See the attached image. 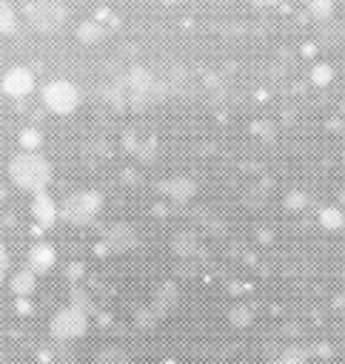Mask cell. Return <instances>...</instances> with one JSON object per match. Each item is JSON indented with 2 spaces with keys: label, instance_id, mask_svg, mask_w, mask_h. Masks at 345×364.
<instances>
[{
  "label": "cell",
  "instance_id": "6da1fadb",
  "mask_svg": "<svg viewBox=\"0 0 345 364\" xmlns=\"http://www.w3.org/2000/svg\"><path fill=\"white\" fill-rule=\"evenodd\" d=\"M9 179L31 196L46 191L51 182V162L40 151H20L9 159Z\"/></svg>",
  "mask_w": 345,
  "mask_h": 364
},
{
  "label": "cell",
  "instance_id": "7a4b0ae2",
  "mask_svg": "<svg viewBox=\"0 0 345 364\" xmlns=\"http://www.w3.org/2000/svg\"><path fill=\"white\" fill-rule=\"evenodd\" d=\"M80 296L83 293L74 290V299L51 316V321H48L51 338H57V341H74V338L86 336V330H88V307L86 304L88 301H83Z\"/></svg>",
  "mask_w": 345,
  "mask_h": 364
},
{
  "label": "cell",
  "instance_id": "3957f363",
  "mask_svg": "<svg viewBox=\"0 0 345 364\" xmlns=\"http://www.w3.org/2000/svg\"><path fill=\"white\" fill-rule=\"evenodd\" d=\"M103 208V193L100 191H71L63 202H60V219L71 228H83L88 222H94V216Z\"/></svg>",
  "mask_w": 345,
  "mask_h": 364
},
{
  "label": "cell",
  "instance_id": "277c9868",
  "mask_svg": "<svg viewBox=\"0 0 345 364\" xmlns=\"http://www.w3.org/2000/svg\"><path fill=\"white\" fill-rule=\"evenodd\" d=\"M23 14L31 23V28H37L43 34H51V31H60L66 26L68 6L63 0H29Z\"/></svg>",
  "mask_w": 345,
  "mask_h": 364
},
{
  "label": "cell",
  "instance_id": "5b68a950",
  "mask_svg": "<svg viewBox=\"0 0 345 364\" xmlns=\"http://www.w3.org/2000/svg\"><path fill=\"white\" fill-rule=\"evenodd\" d=\"M40 97H43L46 108L54 111V114H60V117H68L80 105V88L71 80H63V77L60 80H48L43 85Z\"/></svg>",
  "mask_w": 345,
  "mask_h": 364
},
{
  "label": "cell",
  "instance_id": "8992f818",
  "mask_svg": "<svg viewBox=\"0 0 345 364\" xmlns=\"http://www.w3.org/2000/svg\"><path fill=\"white\" fill-rule=\"evenodd\" d=\"M0 88L9 94V97H29L34 91V71L29 65H11L6 68L3 80H0Z\"/></svg>",
  "mask_w": 345,
  "mask_h": 364
},
{
  "label": "cell",
  "instance_id": "52a82bcc",
  "mask_svg": "<svg viewBox=\"0 0 345 364\" xmlns=\"http://www.w3.org/2000/svg\"><path fill=\"white\" fill-rule=\"evenodd\" d=\"M31 219H34L37 230L51 228L60 219V205L54 202V196L48 191H40V193L31 196Z\"/></svg>",
  "mask_w": 345,
  "mask_h": 364
},
{
  "label": "cell",
  "instance_id": "ba28073f",
  "mask_svg": "<svg viewBox=\"0 0 345 364\" xmlns=\"http://www.w3.org/2000/svg\"><path fill=\"white\" fill-rule=\"evenodd\" d=\"M103 242H105V247L111 253H125V250H131L137 245V230L131 225H125V222H117V225H111L105 230Z\"/></svg>",
  "mask_w": 345,
  "mask_h": 364
},
{
  "label": "cell",
  "instance_id": "9c48e42d",
  "mask_svg": "<svg viewBox=\"0 0 345 364\" xmlns=\"http://www.w3.org/2000/svg\"><path fill=\"white\" fill-rule=\"evenodd\" d=\"M54 262H57V250H54V245L51 242H34L31 245V250H29V270H34L37 276H43V273H48L51 267H54Z\"/></svg>",
  "mask_w": 345,
  "mask_h": 364
},
{
  "label": "cell",
  "instance_id": "30bf717a",
  "mask_svg": "<svg viewBox=\"0 0 345 364\" xmlns=\"http://www.w3.org/2000/svg\"><path fill=\"white\" fill-rule=\"evenodd\" d=\"M160 191L165 196L177 199V202H185V199H191L197 193V182L188 179V176H171V179H163L160 182Z\"/></svg>",
  "mask_w": 345,
  "mask_h": 364
},
{
  "label": "cell",
  "instance_id": "8fae6325",
  "mask_svg": "<svg viewBox=\"0 0 345 364\" xmlns=\"http://www.w3.org/2000/svg\"><path fill=\"white\" fill-rule=\"evenodd\" d=\"M9 284H11V293H14L17 299H29V296L37 290V273L29 270V267H20V270L11 273Z\"/></svg>",
  "mask_w": 345,
  "mask_h": 364
},
{
  "label": "cell",
  "instance_id": "7c38bea8",
  "mask_svg": "<svg viewBox=\"0 0 345 364\" xmlns=\"http://www.w3.org/2000/svg\"><path fill=\"white\" fill-rule=\"evenodd\" d=\"M77 37H80L86 46H94V43H100V40L105 37V28H103L97 20H86V23H80Z\"/></svg>",
  "mask_w": 345,
  "mask_h": 364
},
{
  "label": "cell",
  "instance_id": "4fadbf2b",
  "mask_svg": "<svg viewBox=\"0 0 345 364\" xmlns=\"http://www.w3.org/2000/svg\"><path fill=\"white\" fill-rule=\"evenodd\" d=\"M319 225L328 230H339V228H345V213L336 205H328L319 210Z\"/></svg>",
  "mask_w": 345,
  "mask_h": 364
},
{
  "label": "cell",
  "instance_id": "5bb4252c",
  "mask_svg": "<svg viewBox=\"0 0 345 364\" xmlns=\"http://www.w3.org/2000/svg\"><path fill=\"white\" fill-rule=\"evenodd\" d=\"M17 31V11L9 0H0V34H14Z\"/></svg>",
  "mask_w": 345,
  "mask_h": 364
},
{
  "label": "cell",
  "instance_id": "9a60e30c",
  "mask_svg": "<svg viewBox=\"0 0 345 364\" xmlns=\"http://www.w3.org/2000/svg\"><path fill=\"white\" fill-rule=\"evenodd\" d=\"M94 364H131L128 355L120 350V347H103L94 358Z\"/></svg>",
  "mask_w": 345,
  "mask_h": 364
},
{
  "label": "cell",
  "instance_id": "2e32d148",
  "mask_svg": "<svg viewBox=\"0 0 345 364\" xmlns=\"http://www.w3.org/2000/svg\"><path fill=\"white\" fill-rule=\"evenodd\" d=\"M17 142H20L26 151H37V148L43 145V134H40L37 128H23V131L17 134Z\"/></svg>",
  "mask_w": 345,
  "mask_h": 364
},
{
  "label": "cell",
  "instance_id": "e0dca14e",
  "mask_svg": "<svg viewBox=\"0 0 345 364\" xmlns=\"http://www.w3.org/2000/svg\"><path fill=\"white\" fill-rule=\"evenodd\" d=\"M311 80H314L316 85H328V82L334 80V68H331L328 63H316V65L311 68Z\"/></svg>",
  "mask_w": 345,
  "mask_h": 364
},
{
  "label": "cell",
  "instance_id": "ac0fdd59",
  "mask_svg": "<svg viewBox=\"0 0 345 364\" xmlns=\"http://www.w3.org/2000/svg\"><path fill=\"white\" fill-rule=\"evenodd\" d=\"M308 9H311L314 17H331L334 0H308Z\"/></svg>",
  "mask_w": 345,
  "mask_h": 364
},
{
  "label": "cell",
  "instance_id": "d6986e66",
  "mask_svg": "<svg viewBox=\"0 0 345 364\" xmlns=\"http://www.w3.org/2000/svg\"><path fill=\"white\" fill-rule=\"evenodd\" d=\"M274 364H305V358H302V353H299V350H285Z\"/></svg>",
  "mask_w": 345,
  "mask_h": 364
},
{
  "label": "cell",
  "instance_id": "ffe728a7",
  "mask_svg": "<svg viewBox=\"0 0 345 364\" xmlns=\"http://www.w3.org/2000/svg\"><path fill=\"white\" fill-rule=\"evenodd\" d=\"M231 321H234L237 327L248 324V321H251V310H245V307H237V310H231Z\"/></svg>",
  "mask_w": 345,
  "mask_h": 364
},
{
  "label": "cell",
  "instance_id": "44dd1931",
  "mask_svg": "<svg viewBox=\"0 0 345 364\" xmlns=\"http://www.w3.org/2000/svg\"><path fill=\"white\" fill-rule=\"evenodd\" d=\"M285 202H288V208L299 210V208L308 202V196H305V193H299V191H294V193H288V199H285Z\"/></svg>",
  "mask_w": 345,
  "mask_h": 364
},
{
  "label": "cell",
  "instance_id": "7402d4cb",
  "mask_svg": "<svg viewBox=\"0 0 345 364\" xmlns=\"http://www.w3.org/2000/svg\"><path fill=\"white\" fill-rule=\"evenodd\" d=\"M6 270H9V250L0 245V279L6 276Z\"/></svg>",
  "mask_w": 345,
  "mask_h": 364
},
{
  "label": "cell",
  "instance_id": "603a6c76",
  "mask_svg": "<svg viewBox=\"0 0 345 364\" xmlns=\"http://www.w3.org/2000/svg\"><path fill=\"white\" fill-rule=\"evenodd\" d=\"M342 159H345V139H342Z\"/></svg>",
  "mask_w": 345,
  "mask_h": 364
}]
</instances>
